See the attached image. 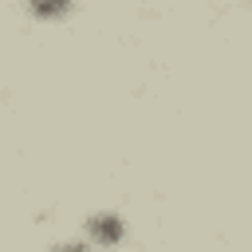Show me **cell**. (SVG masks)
I'll use <instances>...</instances> for the list:
<instances>
[{
  "instance_id": "obj_1",
  "label": "cell",
  "mask_w": 252,
  "mask_h": 252,
  "mask_svg": "<svg viewBox=\"0 0 252 252\" xmlns=\"http://www.w3.org/2000/svg\"><path fill=\"white\" fill-rule=\"evenodd\" d=\"M83 236L94 248H114V244L126 240V220L118 213H91L87 224H83Z\"/></svg>"
},
{
  "instance_id": "obj_2",
  "label": "cell",
  "mask_w": 252,
  "mask_h": 252,
  "mask_svg": "<svg viewBox=\"0 0 252 252\" xmlns=\"http://www.w3.org/2000/svg\"><path fill=\"white\" fill-rule=\"evenodd\" d=\"M71 8H75V0H28L32 20H43V24H55V20L71 16Z\"/></svg>"
},
{
  "instance_id": "obj_3",
  "label": "cell",
  "mask_w": 252,
  "mask_h": 252,
  "mask_svg": "<svg viewBox=\"0 0 252 252\" xmlns=\"http://www.w3.org/2000/svg\"><path fill=\"white\" fill-rule=\"evenodd\" d=\"M51 252H94V244L83 236V240H67V244H51Z\"/></svg>"
}]
</instances>
